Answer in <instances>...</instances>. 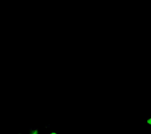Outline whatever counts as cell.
<instances>
[{
    "mask_svg": "<svg viewBox=\"0 0 151 134\" xmlns=\"http://www.w3.org/2000/svg\"><path fill=\"white\" fill-rule=\"evenodd\" d=\"M47 134H50V133H47Z\"/></svg>",
    "mask_w": 151,
    "mask_h": 134,
    "instance_id": "5",
    "label": "cell"
},
{
    "mask_svg": "<svg viewBox=\"0 0 151 134\" xmlns=\"http://www.w3.org/2000/svg\"><path fill=\"white\" fill-rule=\"evenodd\" d=\"M18 134H22V133H18Z\"/></svg>",
    "mask_w": 151,
    "mask_h": 134,
    "instance_id": "4",
    "label": "cell"
},
{
    "mask_svg": "<svg viewBox=\"0 0 151 134\" xmlns=\"http://www.w3.org/2000/svg\"><path fill=\"white\" fill-rule=\"evenodd\" d=\"M28 134H39V129H32Z\"/></svg>",
    "mask_w": 151,
    "mask_h": 134,
    "instance_id": "1",
    "label": "cell"
},
{
    "mask_svg": "<svg viewBox=\"0 0 151 134\" xmlns=\"http://www.w3.org/2000/svg\"><path fill=\"white\" fill-rule=\"evenodd\" d=\"M49 133L50 134H58V133H57V132H55V131H51V132H50Z\"/></svg>",
    "mask_w": 151,
    "mask_h": 134,
    "instance_id": "3",
    "label": "cell"
},
{
    "mask_svg": "<svg viewBox=\"0 0 151 134\" xmlns=\"http://www.w3.org/2000/svg\"><path fill=\"white\" fill-rule=\"evenodd\" d=\"M146 123L150 125H151V118H149L146 119Z\"/></svg>",
    "mask_w": 151,
    "mask_h": 134,
    "instance_id": "2",
    "label": "cell"
}]
</instances>
